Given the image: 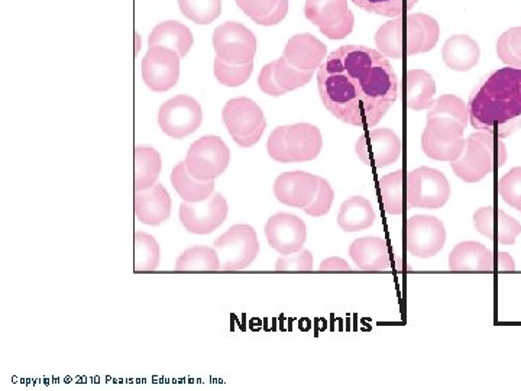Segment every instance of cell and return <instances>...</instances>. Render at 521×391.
<instances>
[{
    "mask_svg": "<svg viewBox=\"0 0 521 391\" xmlns=\"http://www.w3.org/2000/svg\"><path fill=\"white\" fill-rule=\"evenodd\" d=\"M317 89L335 118L358 128L377 125L400 92L387 57L362 45H343L330 53L317 70Z\"/></svg>",
    "mask_w": 521,
    "mask_h": 391,
    "instance_id": "obj_1",
    "label": "cell"
},
{
    "mask_svg": "<svg viewBox=\"0 0 521 391\" xmlns=\"http://www.w3.org/2000/svg\"><path fill=\"white\" fill-rule=\"evenodd\" d=\"M477 131L507 138L521 129V69L504 67L481 80L468 102Z\"/></svg>",
    "mask_w": 521,
    "mask_h": 391,
    "instance_id": "obj_2",
    "label": "cell"
},
{
    "mask_svg": "<svg viewBox=\"0 0 521 391\" xmlns=\"http://www.w3.org/2000/svg\"><path fill=\"white\" fill-rule=\"evenodd\" d=\"M507 160L506 145L487 132L469 135L464 153L452 161L453 173L467 183L481 182L495 167H503Z\"/></svg>",
    "mask_w": 521,
    "mask_h": 391,
    "instance_id": "obj_3",
    "label": "cell"
},
{
    "mask_svg": "<svg viewBox=\"0 0 521 391\" xmlns=\"http://www.w3.org/2000/svg\"><path fill=\"white\" fill-rule=\"evenodd\" d=\"M322 147V132L310 124L280 126L274 129L267 142L270 157L283 164L315 160Z\"/></svg>",
    "mask_w": 521,
    "mask_h": 391,
    "instance_id": "obj_4",
    "label": "cell"
},
{
    "mask_svg": "<svg viewBox=\"0 0 521 391\" xmlns=\"http://www.w3.org/2000/svg\"><path fill=\"white\" fill-rule=\"evenodd\" d=\"M222 119L229 135L242 148L257 144L267 128L260 106L248 98L229 100L223 108Z\"/></svg>",
    "mask_w": 521,
    "mask_h": 391,
    "instance_id": "obj_5",
    "label": "cell"
},
{
    "mask_svg": "<svg viewBox=\"0 0 521 391\" xmlns=\"http://www.w3.org/2000/svg\"><path fill=\"white\" fill-rule=\"evenodd\" d=\"M213 248L219 255L220 270L241 271L257 260L260 241L252 226L235 225L216 239Z\"/></svg>",
    "mask_w": 521,
    "mask_h": 391,
    "instance_id": "obj_6",
    "label": "cell"
},
{
    "mask_svg": "<svg viewBox=\"0 0 521 391\" xmlns=\"http://www.w3.org/2000/svg\"><path fill=\"white\" fill-rule=\"evenodd\" d=\"M465 126L452 118L427 119L422 135V150L436 161L458 160L465 150Z\"/></svg>",
    "mask_w": 521,
    "mask_h": 391,
    "instance_id": "obj_7",
    "label": "cell"
},
{
    "mask_svg": "<svg viewBox=\"0 0 521 391\" xmlns=\"http://www.w3.org/2000/svg\"><path fill=\"white\" fill-rule=\"evenodd\" d=\"M231 161V151L222 138L206 135L190 145L187 151V171L200 182H212L225 173Z\"/></svg>",
    "mask_w": 521,
    "mask_h": 391,
    "instance_id": "obj_8",
    "label": "cell"
},
{
    "mask_svg": "<svg viewBox=\"0 0 521 391\" xmlns=\"http://www.w3.org/2000/svg\"><path fill=\"white\" fill-rule=\"evenodd\" d=\"M449 197L451 184L439 170L420 167L407 176V203L410 208L440 209Z\"/></svg>",
    "mask_w": 521,
    "mask_h": 391,
    "instance_id": "obj_9",
    "label": "cell"
},
{
    "mask_svg": "<svg viewBox=\"0 0 521 391\" xmlns=\"http://www.w3.org/2000/svg\"><path fill=\"white\" fill-rule=\"evenodd\" d=\"M304 15L329 40H343L354 29L355 18L348 0H306Z\"/></svg>",
    "mask_w": 521,
    "mask_h": 391,
    "instance_id": "obj_10",
    "label": "cell"
},
{
    "mask_svg": "<svg viewBox=\"0 0 521 391\" xmlns=\"http://www.w3.org/2000/svg\"><path fill=\"white\" fill-rule=\"evenodd\" d=\"M203 121L202 108L196 99L179 95L167 100L158 112L161 131L174 140H183L200 128Z\"/></svg>",
    "mask_w": 521,
    "mask_h": 391,
    "instance_id": "obj_11",
    "label": "cell"
},
{
    "mask_svg": "<svg viewBox=\"0 0 521 391\" xmlns=\"http://www.w3.org/2000/svg\"><path fill=\"white\" fill-rule=\"evenodd\" d=\"M216 57L229 64H248L257 53V38L238 22H225L213 32Z\"/></svg>",
    "mask_w": 521,
    "mask_h": 391,
    "instance_id": "obj_12",
    "label": "cell"
},
{
    "mask_svg": "<svg viewBox=\"0 0 521 391\" xmlns=\"http://www.w3.org/2000/svg\"><path fill=\"white\" fill-rule=\"evenodd\" d=\"M228 202L220 193H213L203 202H183L180 205V222L193 235H209L228 218Z\"/></svg>",
    "mask_w": 521,
    "mask_h": 391,
    "instance_id": "obj_13",
    "label": "cell"
},
{
    "mask_svg": "<svg viewBox=\"0 0 521 391\" xmlns=\"http://www.w3.org/2000/svg\"><path fill=\"white\" fill-rule=\"evenodd\" d=\"M180 56L161 45H151L142 60V79L155 93L173 89L179 82Z\"/></svg>",
    "mask_w": 521,
    "mask_h": 391,
    "instance_id": "obj_14",
    "label": "cell"
},
{
    "mask_svg": "<svg viewBox=\"0 0 521 391\" xmlns=\"http://www.w3.org/2000/svg\"><path fill=\"white\" fill-rule=\"evenodd\" d=\"M400 137L393 129L380 128L365 132L358 138L355 151L359 160L368 167L393 166L401 155Z\"/></svg>",
    "mask_w": 521,
    "mask_h": 391,
    "instance_id": "obj_15",
    "label": "cell"
},
{
    "mask_svg": "<svg viewBox=\"0 0 521 391\" xmlns=\"http://www.w3.org/2000/svg\"><path fill=\"white\" fill-rule=\"evenodd\" d=\"M446 229L435 216L417 215L407 222V250L413 257H435L445 247Z\"/></svg>",
    "mask_w": 521,
    "mask_h": 391,
    "instance_id": "obj_16",
    "label": "cell"
},
{
    "mask_svg": "<svg viewBox=\"0 0 521 391\" xmlns=\"http://www.w3.org/2000/svg\"><path fill=\"white\" fill-rule=\"evenodd\" d=\"M265 237L278 254H294L303 250L307 237L306 224L299 216L291 213H275L265 225Z\"/></svg>",
    "mask_w": 521,
    "mask_h": 391,
    "instance_id": "obj_17",
    "label": "cell"
},
{
    "mask_svg": "<svg viewBox=\"0 0 521 391\" xmlns=\"http://www.w3.org/2000/svg\"><path fill=\"white\" fill-rule=\"evenodd\" d=\"M319 189V176L306 171L280 174L274 183L278 202L290 208L304 209L313 202Z\"/></svg>",
    "mask_w": 521,
    "mask_h": 391,
    "instance_id": "obj_18",
    "label": "cell"
},
{
    "mask_svg": "<svg viewBox=\"0 0 521 391\" xmlns=\"http://www.w3.org/2000/svg\"><path fill=\"white\" fill-rule=\"evenodd\" d=\"M475 229L482 237L503 245H514L521 234V225L504 210L488 206L474 215Z\"/></svg>",
    "mask_w": 521,
    "mask_h": 391,
    "instance_id": "obj_19",
    "label": "cell"
},
{
    "mask_svg": "<svg viewBox=\"0 0 521 391\" xmlns=\"http://www.w3.org/2000/svg\"><path fill=\"white\" fill-rule=\"evenodd\" d=\"M135 216L141 224L158 226L168 221L171 215L170 193L161 183L151 189L135 192Z\"/></svg>",
    "mask_w": 521,
    "mask_h": 391,
    "instance_id": "obj_20",
    "label": "cell"
},
{
    "mask_svg": "<svg viewBox=\"0 0 521 391\" xmlns=\"http://www.w3.org/2000/svg\"><path fill=\"white\" fill-rule=\"evenodd\" d=\"M283 57L296 69L315 71L328 57V51L315 35L299 34L287 42Z\"/></svg>",
    "mask_w": 521,
    "mask_h": 391,
    "instance_id": "obj_21",
    "label": "cell"
},
{
    "mask_svg": "<svg viewBox=\"0 0 521 391\" xmlns=\"http://www.w3.org/2000/svg\"><path fill=\"white\" fill-rule=\"evenodd\" d=\"M449 268L458 273H491L495 270V257L480 242H461L449 255Z\"/></svg>",
    "mask_w": 521,
    "mask_h": 391,
    "instance_id": "obj_22",
    "label": "cell"
},
{
    "mask_svg": "<svg viewBox=\"0 0 521 391\" xmlns=\"http://www.w3.org/2000/svg\"><path fill=\"white\" fill-rule=\"evenodd\" d=\"M406 41L407 54L429 53L439 41L440 28L432 16L412 14L407 16Z\"/></svg>",
    "mask_w": 521,
    "mask_h": 391,
    "instance_id": "obj_23",
    "label": "cell"
},
{
    "mask_svg": "<svg viewBox=\"0 0 521 391\" xmlns=\"http://www.w3.org/2000/svg\"><path fill=\"white\" fill-rule=\"evenodd\" d=\"M354 263L362 271H385L391 268L387 242L381 238H359L349 248Z\"/></svg>",
    "mask_w": 521,
    "mask_h": 391,
    "instance_id": "obj_24",
    "label": "cell"
},
{
    "mask_svg": "<svg viewBox=\"0 0 521 391\" xmlns=\"http://www.w3.org/2000/svg\"><path fill=\"white\" fill-rule=\"evenodd\" d=\"M443 61L449 69L469 71L480 61V45L468 35H453L443 45Z\"/></svg>",
    "mask_w": 521,
    "mask_h": 391,
    "instance_id": "obj_25",
    "label": "cell"
},
{
    "mask_svg": "<svg viewBox=\"0 0 521 391\" xmlns=\"http://www.w3.org/2000/svg\"><path fill=\"white\" fill-rule=\"evenodd\" d=\"M375 210L365 197L352 196L342 203L338 213V225L345 232H361L374 225Z\"/></svg>",
    "mask_w": 521,
    "mask_h": 391,
    "instance_id": "obj_26",
    "label": "cell"
},
{
    "mask_svg": "<svg viewBox=\"0 0 521 391\" xmlns=\"http://www.w3.org/2000/svg\"><path fill=\"white\" fill-rule=\"evenodd\" d=\"M151 45L170 48V50L176 51L180 58H184L192 48L193 35L186 25L177 21H165L152 29L150 47Z\"/></svg>",
    "mask_w": 521,
    "mask_h": 391,
    "instance_id": "obj_27",
    "label": "cell"
},
{
    "mask_svg": "<svg viewBox=\"0 0 521 391\" xmlns=\"http://www.w3.org/2000/svg\"><path fill=\"white\" fill-rule=\"evenodd\" d=\"M163 161L155 148L148 145L135 147V192L151 189L160 177Z\"/></svg>",
    "mask_w": 521,
    "mask_h": 391,
    "instance_id": "obj_28",
    "label": "cell"
},
{
    "mask_svg": "<svg viewBox=\"0 0 521 391\" xmlns=\"http://www.w3.org/2000/svg\"><path fill=\"white\" fill-rule=\"evenodd\" d=\"M171 184L184 202H203L215 193V180L200 182L194 179L184 163L177 164L171 171Z\"/></svg>",
    "mask_w": 521,
    "mask_h": 391,
    "instance_id": "obj_29",
    "label": "cell"
},
{
    "mask_svg": "<svg viewBox=\"0 0 521 391\" xmlns=\"http://www.w3.org/2000/svg\"><path fill=\"white\" fill-rule=\"evenodd\" d=\"M436 93V83L425 70H410L407 73V105L412 111L429 109Z\"/></svg>",
    "mask_w": 521,
    "mask_h": 391,
    "instance_id": "obj_30",
    "label": "cell"
},
{
    "mask_svg": "<svg viewBox=\"0 0 521 391\" xmlns=\"http://www.w3.org/2000/svg\"><path fill=\"white\" fill-rule=\"evenodd\" d=\"M220 270V260L218 252L215 248L205 247V245H196V247L187 248L180 255L176 263V271L180 273H194V271H203V273H212V271Z\"/></svg>",
    "mask_w": 521,
    "mask_h": 391,
    "instance_id": "obj_31",
    "label": "cell"
},
{
    "mask_svg": "<svg viewBox=\"0 0 521 391\" xmlns=\"http://www.w3.org/2000/svg\"><path fill=\"white\" fill-rule=\"evenodd\" d=\"M375 45L378 51L385 57L401 60L404 53V21L401 18H394L378 29L375 34Z\"/></svg>",
    "mask_w": 521,
    "mask_h": 391,
    "instance_id": "obj_32",
    "label": "cell"
},
{
    "mask_svg": "<svg viewBox=\"0 0 521 391\" xmlns=\"http://www.w3.org/2000/svg\"><path fill=\"white\" fill-rule=\"evenodd\" d=\"M135 271L137 273H150L160 266V245L152 235L147 232H135Z\"/></svg>",
    "mask_w": 521,
    "mask_h": 391,
    "instance_id": "obj_33",
    "label": "cell"
},
{
    "mask_svg": "<svg viewBox=\"0 0 521 391\" xmlns=\"http://www.w3.org/2000/svg\"><path fill=\"white\" fill-rule=\"evenodd\" d=\"M380 195L388 215L403 213V171L397 170L381 177Z\"/></svg>",
    "mask_w": 521,
    "mask_h": 391,
    "instance_id": "obj_34",
    "label": "cell"
},
{
    "mask_svg": "<svg viewBox=\"0 0 521 391\" xmlns=\"http://www.w3.org/2000/svg\"><path fill=\"white\" fill-rule=\"evenodd\" d=\"M273 67L275 82L286 93L306 86L313 79V73H315V71L296 69L284 57L273 61Z\"/></svg>",
    "mask_w": 521,
    "mask_h": 391,
    "instance_id": "obj_35",
    "label": "cell"
},
{
    "mask_svg": "<svg viewBox=\"0 0 521 391\" xmlns=\"http://www.w3.org/2000/svg\"><path fill=\"white\" fill-rule=\"evenodd\" d=\"M181 14L197 25L212 24L222 14V0H179Z\"/></svg>",
    "mask_w": 521,
    "mask_h": 391,
    "instance_id": "obj_36",
    "label": "cell"
},
{
    "mask_svg": "<svg viewBox=\"0 0 521 391\" xmlns=\"http://www.w3.org/2000/svg\"><path fill=\"white\" fill-rule=\"evenodd\" d=\"M452 118L467 128L469 121L468 106L455 95H443L436 99L429 108L427 119Z\"/></svg>",
    "mask_w": 521,
    "mask_h": 391,
    "instance_id": "obj_37",
    "label": "cell"
},
{
    "mask_svg": "<svg viewBox=\"0 0 521 391\" xmlns=\"http://www.w3.org/2000/svg\"><path fill=\"white\" fill-rule=\"evenodd\" d=\"M358 8L370 14L387 16V18H401L419 0H352Z\"/></svg>",
    "mask_w": 521,
    "mask_h": 391,
    "instance_id": "obj_38",
    "label": "cell"
},
{
    "mask_svg": "<svg viewBox=\"0 0 521 391\" xmlns=\"http://www.w3.org/2000/svg\"><path fill=\"white\" fill-rule=\"evenodd\" d=\"M252 70H254V61L248 64H229L218 57L215 60V76L223 86H242L248 82Z\"/></svg>",
    "mask_w": 521,
    "mask_h": 391,
    "instance_id": "obj_39",
    "label": "cell"
},
{
    "mask_svg": "<svg viewBox=\"0 0 521 391\" xmlns=\"http://www.w3.org/2000/svg\"><path fill=\"white\" fill-rule=\"evenodd\" d=\"M498 58L510 67L521 69V27L511 28L497 42Z\"/></svg>",
    "mask_w": 521,
    "mask_h": 391,
    "instance_id": "obj_40",
    "label": "cell"
},
{
    "mask_svg": "<svg viewBox=\"0 0 521 391\" xmlns=\"http://www.w3.org/2000/svg\"><path fill=\"white\" fill-rule=\"evenodd\" d=\"M498 193L507 205L521 212V167L513 168L501 177Z\"/></svg>",
    "mask_w": 521,
    "mask_h": 391,
    "instance_id": "obj_41",
    "label": "cell"
},
{
    "mask_svg": "<svg viewBox=\"0 0 521 391\" xmlns=\"http://www.w3.org/2000/svg\"><path fill=\"white\" fill-rule=\"evenodd\" d=\"M333 200H335V192H333L332 186H330L328 180L319 177V189H317L316 197L307 208L303 209L304 213L315 216V218L328 215Z\"/></svg>",
    "mask_w": 521,
    "mask_h": 391,
    "instance_id": "obj_42",
    "label": "cell"
},
{
    "mask_svg": "<svg viewBox=\"0 0 521 391\" xmlns=\"http://www.w3.org/2000/svg\"><path fill=\"white\" fill-rule=\"evenodd\" d=\"M275 270L277 271H312L313 270V255L312 252L302 250L294 252V254L283 255L278 258L275 263Z\"/></svg>",
    "mask_w": 521,
    "mask_h": 391,
    "instance_id": "obj_43",
    "label": "cell"
},
{
    "mask_svg": "<svg viewBox=\"0 0 521 391\" xmlns=\"http://www.w3.org/2000/svg\"><path fill=\"white\" fill-rule=\"evenodd\" d=\"M238 8L251 19L270 14L280 0H235Z\"/></svg>",
    "mask_w": 521,
    "mask_h": 391,
    "instance_id": "obj_44",
    "label": "cell"
},
{
    "mask_svg": "<svg viewBox=\"0 0 521 391\" xmlns=\"http://www.w3.org/2000/svg\"><path fill=\"white\" fill-rule=\"evenodd\" d=\"M258 86L265 95L274 96V98L286 95V92L275 82L273 63L262 67L260 77H258Z\"/></svg>",
    "mask_w": 521,
    "mask_h": 391,
    "instance_id": "obj_45",
    "label": "cell"
},
{
    "mask_svg": "<svg viewBox=\"0 0 521 391\" xmlns=\"http://www.w3.org/2000/svg\"><path fill=\"white\" fill-rule=\"evenodd\" d=\"M288 14V0H280L277 6L270 12V14L261 16V18L252 19L255 24L262 25V27H273V25L280 24Z\"/></svg>",
    "mask_w": 521,
    "mask_h": 391,
    "instance_id": "obj_46",
    "label": "cell"
},
{
    "mask_svg": "<svg viewBox=\"0 0 521 391\" xmlns=\"http://www.w3.org/2000/svg\"><path fill=\"white\" fill-rule=\"evenodd\" d=\"M320 271H351V267L345 260L339 257H330L328 260L322 261Z\"/></svg>",
    "mask_w": 521,
    "mask_h": 391,
    "instance_id": "obj_47",
    "label": "cell"
},
{
    "mask_svg": "<svg viewBox=\"0 0 521 391\" xmlns=\"http://www.w3.org/2000/svg\"><path fill=\"white\" fill-rule=\"evenodd\" d=\"M497 268L498 271H514L516 270V263H514L513 257L507 254V252H498Z\"/></svg>",
    "mask_w": 521,
    "mask_h": 391,
    "instance_id": "obj_48",
    "label": "cell"
},
{
    "mask_svg": "<svg viewBox=\"0 0 521 391\" xmlns=\"http://www.w3.org/2000/svg\"><path fill=\"white\" fill-rule=\"evenodd\" d=\"M139 50H141V38L137 34V50H135V53H138Z\"/></svg>",
    "mask_w": 521,
    "mask_h": 391,
    "instance_id": "obj_49",
    "label": "cell"
}]
</instances>
